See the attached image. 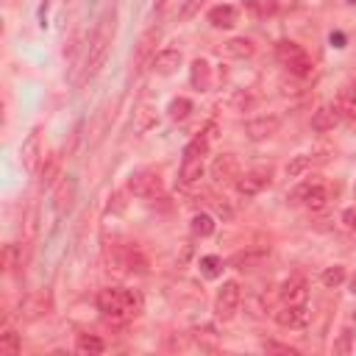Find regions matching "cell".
Returning <instances> with one entry per match:
<instances>
[{
    "mask_svg": "<svg viewBox=\"0 0 356 356\" xmlns=\"http://www.w3.org/2000/svg\"><path fill=\"white\" fill-rule=\"evenodd\" d=\"M97 309L111 323H128L142 312V295L125 286H106L97 292Z\"/></svg>",
    "mask_w": 356,
    "mask_h": 356,
    "instance_id": "1",
    "label": "cell"
},
{
    "mask_svg": "<svg viewBox=\"0 0 356 356\" xmlns=\"http://www.w3.org/2000/svg\"><path fill=\"white\" fill-rule=\"evenodd\" d=\"M111 39H114V11L100 19V25H97V31H95V36H92V42H89V53H86L83 72H81L78 83H86L89 78L97 75V70H100V67L106 64V58H108Z\"/></svg>",
    "mask_w": 356,
    "mask_h": 356,
    "instance_id": "2",
    "label": "cell"
},
{
    "mask_svg": "<svg viewBox=\"0 0 356 356\" xmlns=\"http://www.w3.org/2000/svg\"><path fill=\"white\" fill-rule=\"evenodd\" d=\"M275 58H278L292 75H298V78H306V75H312V70H314V64H312L309 53L303 50V44H298V42H292V39L275 42Z\"/></svg>",
    "mask_w": 356,
    "mask_h": 356,
    "instance_id": "3",
    "label": "cell"
},
{
    "mask_svg": "<svg viewBox=\"0 0 356 356\" xmlns=\"http://www.w3.org/2000/svg\"><path fill=\"white\" fill-rule=\"evenodd\" d=\"M270 181H273V167H270V164H259V167L245 170V172L236 178L234 189H236V195H239L242 200H250V197H256L259 192H264V189L270 186Z\"/></svg>",
    "mask_w": 356,
    "mask_h": 356,
    "instance_id": "4",
    "label": "cell"
},
{
    "mask_svg": "<svg viewBox=\"0 0 356 356\" xmlns=\"http://www.w3.org/2000/svg\"><path fill=\"white\" fill-rule=\"evenodd\" d=\"M239 303H242V286L236 281H222V286L217 289V298H214V314L217 320H234V314L239 312Z\"/></svg>",
    "mask_w": 356,
    "mask_h": 356,
    "instance_id": "5",
    "label": "cell"
},
{
    "mask_svg": "<svg viewBox=\"0 0 356 356\" xmlns=\"http://www.w3.org/2000/svg\"><path fill=\"white\" fill-rule=\"evenodd\" d=\"M128 192L136 195V197H159L164 192V184H161V175L153 172V170H142V172H134L131 181H128Z\"/></svg>",
    "mask_w": 356,
    "mask_h": 356,
    "instance_id": "6",
    "label": "cell"
},
{
    "mask_svg": "<svg viewBox=\"0 0 356 356\" xmlns=\"http://www.w3.org/2000/svg\"><path fill=\"white\" fill-rule=\"evenodd\" d=\"M209 172H211V178H214V184H236V178L242 175V172H239V159H236L234 153H220V156L211 161Z\"/></svg>",
    "mask_w": 356,
    "mask_h": 356,
    "instance_id": "7",
    "label": "cell"
},
{
    "mask_svg": "<svg viewBox=\"0 0 356 356\" xmlns=\"http://www.w3.org/2000/svg\"><path fill=\"white\" fill-rule=\"evenodd\" d=\"M159 28H147L142 36H139V42H136V47H134V70L139 72L145 64H150L153 61V56H156V44H159Z\"/></svg>",
    "mask_w": 356,
    "mask_h": 356,
    "instance_id": "8",
    "label": "cell"
},
{
    "mask_svg": "<svg viewBox=\"0 0 356 356\" xmlns=\"http://www.w3.org/2000/svg\"><path fill=\"white\" fill-rule=\"evenodd\" d=\"M275 323L281 328H303L309 323V309L306 303H284L275 312Z\"/></svg>",
    "mask_w": 356,
    "mask_h": 356,
    "instance_id": "9",
    "label": "cell"
},
{
    "mask_svg": "<svg viewBox=\"0 0 356 356\" xmlns=\"http://www.w3.org/2000/svg\"><path fill=\"white\" fill-rule=\"evenodd\" d=\"M278 128H281V120H278L275 114H261V117H253V120L245 125L248 139H253V142L270 139L273 134H278Z\"/></svg>",
    "mask_w": 356,
    "mask_h": 356,
    "instance_id": "10",
    "label": "cell"
},
{
    "mask_svg": "<svg viewBox=\"0 0 356 356\" xmlns=\"http://www.w3.org/2000/svg\"><path fill=\"white\" fill-rule=\"evenodd\" d=\"M278 295H281L284 303H306V298H309V281H306L300 273H292V275L281 284Z\"/></svg>",
    "mask_w": 356,
    "mask_h": 356,
    "instance_id": "11",
    "label": "cell"
},
{
    "mask_svg": "<svg viewBox=\"0 0 356 356\" xmlns=\"http://www.w3.org/2000/svg\"><path fill=\"white\" fill-rule=\"evenodd\" d=\"M214 136H217V125L214 122H206L203 125V131L184 147V159H203L206 153H209V147H211V142H214Z\"/></svg>",
    "mask_w": 356,
    "mask_h": 356,
    "instance_id": "12",
    "label": "cell"
},
{
    "mask_svg": "<svg viewBox=\"0 0 356 356\" xmlns=\"http://www.w3.org/2000/svg\"><path fill=\"white\" fill-rule=\"evenodd\" d=\"M339 120H342V114H339L337 103H325V106H320V108L312 114V131L328 134V131H334V128L339 125Z\"/></svg>",
    "mask_w": 356,
    "mask_h": 356,
    "instance_id": "13",
    "label": "cell"
},
{
    "mask_svg": "<svg viewBox=\"0 0 356 356\" xmlns=\"http://www.w3.org/2000/svg\"><path fill=\"white\" fill-rule=\"evenodd\" d=\"M181 61H184L181 50H175V47H164V50H159V53L153 56L150 67H153V72H159V75H172V72L181 67Z\"/></svg>",
    "mask_w": 356,
    "mask_h": 356,
    "instance_id": "14",
    "label": "cell"
},
{
    "mask_svg": "<svg viewBox=\"0 0 356 356\" xmlns=\"http://www.w3.org/2000/svg\"><path fill=\"white\" fill-rule=\"evenodd\" d=\"M39 161H44V156H42L39 134L33 131V134H31V136L25 139V145H22V164H25V170H28V172H36Z\"/></svg>",
    "mask_w": 356,
    "mask_h": 356,
    "instance_id": "15",
    "label": "cell"
},
{
    "mask_svg": "<svg viewBox=\"0 0 356 356\" xmlns=\"http://www.w3.org/2000/svg\"><path fill=\"white\" fill-rule=\"evenodd\" d=\"M270 250L264 248H253V250H239L228 259V267H236V270H248V267H259L264 259H267Z\"/></svg>",
    "mask_w": 356,
    "mask_h": 356,
    "instance_id": "16",
    "label": "cell"
},
{
    "mask_svg": "<svg viewBox=\"0 0 356 356\" xmlns=\"http://www.w3.org/2000/svg\"><path fill=\"white\" fill-rule=\"evenodd\" d=\"M236 17H239V11H236V6H231V3L214 6V8L209 11V22H211L214 28H234V25H236Z\"/></svg>",
    "mask_w": 356,
    "mask_h": 356,
    "instance_id": "17",
    "label": "cell"
},
{
    "mask_svg": "<svg viewBox=\"0 0 356 356\" xmlns=\"http://www.w3.org/2000/svg\"><path fill=\"white\" fill-rule=\"evenodd\" d=\"M189 81H192V86H195L197 92H206V89L211 86V67H209L206 58H195V61H192V67H189Z\"/></svg>",
    "mask_w": 356,
    "mask_h": 356,
    "instance_id": "18",
    "label": "cell"
},
{
    "mask_svg": "<svg viewBox=\"0 0 356 356\" xmlns=\"http://www.w3.org/2000/svg\"><path fill=\"white\" fill-rule=\"evenodd\" d=\"M200 178H203V159H181L178 184L181 186H195Z\"/></svg>",
    "mask_w": 356,
    "mask_h": 356,
    "instance_id": "19",
    "label": "cell"
},
{
    "mask_svg": "<svg viewBox=\"0 0 356 356\" xmlns=\"http://www.w3.org/2000/svg\"><path fill=\"white\" fill-rule=\"evenodd\" d=\"M337 108H339L342 117L356 120V81H350V83H345V86L339 89V95H337Z\"/></svg>",
    "mask_w": 356,
    "mask_h": 356,
    "instance_id": "20",
    "label": "cell"
},
{
    "mask_svg": "<svg viewBox=\"0 0 356 356\" xmlns=\"http://www.w3.org/2000/svg\"><path fill=\"white\" fill-rule=\"evenodd\" d=\"M103 350H106V345H103V339L97 334H78L75 337V353H81V356H100Z\"/></svg>",
    "mask_w": 356,
    "mask_h": 356,
    "instance_id": "21",
    "label": "cell"
},
{
    "mask_svg": "<svg viewBox=\"0 0 356 356\" xmlns=\"http://www.w3.org/2000/svg\"><path fill=\"white\" fill-rule=\"evenodd\" d=\"M245 11L253 19H267L278 14V0H245Z\"/></svg>",
    "mask_w": 356,
    "mask_h": 356,
    "instance_id": "22",
    "label": "cell"
},
{
    "mask_svg": "<svg viewBox=\"0 0 356 356\" xmlns=\"http://www.w3.org/2000/svg\"><path fill=\"white\" fill-rule=\"evenodd\" d=\"M72 197H75V181H72V178H67V181L58 186V192H56V203H53L56 214H64V211H70V206H72Z\"/></svg>",
    "mask_w": 356,
    "mask_h": 356,
    "instance_id": "23",
    "label": "cell"
},
{
    "mask_svg": "<svg viewBox=\"0 0 356 356\" xmlns=\"http://www.w3.org/2000/svg\"><path fill=\"white\" fill-rule=\"evenodd\" d=\"M225 106H228L231 111H250V108L256 106V97L250 95V89H234L231 97L225 100Z\"/></svg>",
    "mask_w": 356,
    "mask_h": 356,
    "instance_id": "24",
    "label": "cell"
},
{
    "mask_svg": "<svg viewBox=\"0 0 356 356\" xmlns=\"http://www.w3.org/2000/svg\"><path fill=\"white\" fill-rule=\"evenodd\" d=\"M253 42L250 39H245V36H234V39H228L225 42V53L231 56V58H248V56H253Z\"/></svg>",
    "mask_w": 356,
    "mask_h": 356,
    "instance_id": "25",
    "label": "cell"
},
{
    "mask_svg": "<svg viewBox=\"0 0 356 356\" xmlns=\"http://www.w3.org/2000/svg\"><path fill=\"white\" fill-rule=\"evenodd\" d=\"M323 178H317V175H312V178H306V181H300L295 189H289V195H286V203H292V206H298V203H303L306 200V195L320 184Z\"/></svg>",
    "mask_w": 356,
    "mask_h": 356,
    "instance_id": "26",
    "label": "cell"
},
{
    "mask_svg": "<svg viewBox=\"0 0 356 356\" xmlns=\"http://www.w3.org/2000/svg\"><path fill=\"white\" fill-rule=\"evenodd\" d=\"M303 206H306V209H312V211H320V209H325V206H328V189H325V184H323V181H320V184L306 195Z\"/></svg>",
    "mask_w": 356,
    "mask_h": 356,
    "instance_id": "27",
    "label": "cell"
},
{
    "mask_svg": "<svg viewBox=\"0 0 356 356\" xmlns=\"http://www.w3.org/2000/svg\"><path fill=\"white\" fill-rule=\"evenodd\" d=\"M19 350H22L19 334H17V331H11V328H6V331L0 334V356H17Z\"/></svg>",
    "mask_w": 356,
    "mask_h": 356,
    "instance_id": "28",
    "label": "cell"
},
{
    "mask_svg": "<svg viewBox=\"0 0 356 356\" xmlns=\"http://www.w3.org/2000/svg\"><path fill=\"white\" fill-rule=\"evenodd\" d=\"M197 267H200V275L209 278V281H214V278L222 275V259L220 256H203Z\"/></svg>",
    "mask_w": 356,
    "mask_h": 356,
    "instance_id": "29",
    "label": "cell"
},
{
    "mask_svg": "<svg viewBox=\"0 0 356 356\" xmlns=\"http://www.w3.org/2000/svg\"><path fill=\"white\" fill-rule=\"evenodd\" d=\"M312 161H314V156H312V153H298V156L286 164V175H289V178H300V175L312 167Z\"/></svg>",
    "mask_w": 356,
    "mask_h": 356,
    "instance_id": "30",
    "label": "cell"
},
{
    "mask_svg": "<svg viewBox=\"0 0 356 356\" xmlns=\"http://www.w3.org/2000/svg\"><path fill=\"white\" fill-rule=\"evenodd\" d=\"M320 281H323V286H325V289H337V286L345 281V267H342V264L325 267V270L320 273Z\"/></svg>",
    "mask_w": 356,
    "mask_h": 356,
    "instance_id": "31",
    "label": "cell"
},
{
    "mask_svg": "<svg viewBox=\"0 0 356 356\" xmlns=\"http://www.w3.org/2000/svg\"><path fill=\"white\" fill-rule=\"evenodd\" d=\"M192 234L200 236V239H203V236H211V234H214V220H211V214H203V211L195 214V217H192Z\"/></svg>",
    "mask_w": 356,
    "mask_h": 356,
    "instance_id": "32",
    "label": "cell"
},
{
    "mask_svg": "<svg viewBox=\"0 0 356 356\" xmlns=\"http://www.w3.org/2000/svg\"><path fill=\"white\" fill-rule=\"evenodd\" d=\"M167 111H170L172 120H186L189 111H192V100H189V97H175V100H170Z\"/></svg>",
    "mask_w": 356,
    "mask_h": 356,
    "instance_id": "33",
    "label": "cell"
},
{
    "mask_svg": "<svg viewBox=\"0 0 356 356\" xmlns=\"http://www.w3.org/2000/svg\"><path fill=\"white\" fill-rule=\"evenodd\" d=\"M350 350H353V331L350 328H342L339 337H337V342H334V353L337 356H348Z\"/></svg>",
    "mask_w": 356,
    "mask_h": 356,
    "instance_id": "34",
    "label": "cell"
},
{
    "mask_svg": "<svg viewBox=\"0 0 356 356\" xmlns=\"http://www.w3.org/2000/svg\"><path fill=\"white\" fill-rule=\"evenodd\" d=\"M261 350L264 353H284V356H298V350L295 348H289V345H281V342H261Z\"/></svg>",
    "mask_w": 356,
    "mask_h": 356,
    "instance_id": "35",
    "label": "cell"
},
{
    "mask_svg": "<svg viewBox=\"0 0 356 356\" xmlns=\"http://www.w3.org/2000/svg\"><path fill=\"white\" fill-rule=\"evenodd\" d=\"M203 3H206V0H186V3L181 6V14H178V17H181V19H192V17L200 11Z\"/></svg>",
    "mask_w": 356,
    "mask_h": 356,
    "instance_id": "36",
    "label": "cell"
},
{
    "mask_svg": "<svg viewBox=\"0 0 356 356\" xmlns=\"http://www.w3.org/2000/svg\"><path fill=\"white\" fill-rule=\"evenodd\" d=\"M150 125H156V117L150 114V108H139V122H136V131H147Z\"/></svg>",
    "mask_w": 356,
    "mask_h": 356,
    "instance_id": "37",
    "label": "cell"
},
{
    "mask_svg": "<svg viewBox=\"0 0 356 356\" xmlns=\"http://www.w3.org/2000/svg\"><path fill=\"white\" fill-rule=\"evenodd\" d=\"M342 225H345L348 231H356V206H350V209L342 211Z\"/></svg>",
    "mask_w": 356,
    "mask_h": 356,
    "instance_id": "38",
    "label": "cell"
},
{
    "mask_svg": "<svg viewBox=\"0 0 356 356\" xmlns=\"http://www.w3.org/2000/svg\"><path fill=\"white\" fill-rule=\"evenodd\" d=\"M14 253H17V248L14 245H6V250H3V267L6 270H14Z\"/></svg>",
    "mask_w": 356,
    "mask_h": 356,
    "instance_id": "39",
    "label": "cell"
},
{
    "mask_svg": "<svg viewBox=\"0 0 356 356\" xmlns=\"http://www.w3.org/2000/svg\"><path fill=\"white\" fill-rule=\"evenodd\" d=\"M331 42H337V47H342V33H331Z\"/></svg>",
    "mask_w": 356,
    "mask_h": 356,
    "instance_id": "40",
    "label": "cell"
},
{
    "mask_svg": "<svg viewBox=\"0 0 356 356\" xmlns=\"http://www.w3.org/2000/svg\"><path fill=\"white\" fill-rule=\"evenodd\" d=\"M350 292H353V295H356V275H353V278H350Z\"/></svg>",
    "mask_w": 356,
    "mask_h": 356,
    "instance_id": "41",
    "label": "cell"
},
{
    "mask_svg": "<svg viewBox=\"0 0 356 356\" xmlns=\"http://www.w3.org/2000/svg\"><path fill=\"white\" fill-rule=\"evenodd\" d=\"M353 323H356V312H353Z\"/></svg>",
    "mask_w": 356,
    "mask_h": 356,
    "instance_id": "42",
    "label": "cell"
},
{
    "mask_svg": "<svg viewBox=\"0 0 356 356\" xmlns=\"http://www.w3.org/2000/svg\"><path fill=\"white\" fill-rule=\"evenodd\" d=\"M348 3H356V0H348Z\"/></svg>",
    "mask_w": 356,
    "mask_h": 356,
    "instance_id": "43",
    "label": "cell"
}]
</instances>
